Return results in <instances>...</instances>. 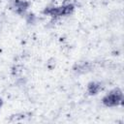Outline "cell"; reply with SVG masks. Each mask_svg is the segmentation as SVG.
<instances>
[{"label":"cell","mask_w":124,"mask_h":124,"mask_svg":"<svg viewBox=\"0 0 124 124\" xmlns=\"http://www.w3.org/2000/svg\"><path fill=\"white\" fill-rule=\"evenodd\" d=\"M1 106H2V100L0 99V108H1Z\"/></svg>","instance_id":"obj_5"},{"label":"cell","mask_w":124,"mask_h":124,"mask_svg":"<svg viewBox=\"0 0 124 124\" xmlns=\"http://www.w3.org/2000/svg\"><path fill=\"white\" fill-rule=\"evenodd\" d=\"M122 101H123L122 91L119 89H114L104 97L103 104L107 107H116L121 105Z\"/></svg>","instance_id":"obj_1"},{"label":"cell","mask_w":124,"mask_h":124,"mask_svg":"<svg viewBox=\"0 0 124 124\" xmlns=\"http://www.w3.org/2000/svg\"><path fill=\"white\" fill-rule=\"evenodd\" d=\"M73 10H74V6L69 4L59 8H50L49 10H46L45 13L49 14L50 16H67L71 14Z\"/></svg>","instance_id":"obj_2"},{"label":"cell","mask_w":124,"mask_h":124,"mask_svg":"<svg viewBox=\"0 0 124 124\" xmlns=\"http://www.w3.org/2000/svg\"><path fill=\"white\" fill-rule=\"evenodd\" d=\"M102 89V86L100 83L97 82H91L88 84V92L89 94H97Z\"/></svg>","instance_id":"obj_4"},{"label":"cell","mask_w":124,"mask_h":124,"mask_svg":"<svg viewBox=\"0 0 124 124\" xmlns=\"http://www.w3.org/2000/svg\"><path fill=\"white\" fill-rule=\"evenodd\" d=\"M14 8L15 10L17 12V13H22L26 10L27 8V4L23 1H20V0H16L14 2Z\"/></svg>","instance_id":"obj_3"}]
</instances>
